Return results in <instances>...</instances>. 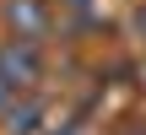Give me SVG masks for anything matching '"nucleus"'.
I'll list each match as a JSON object with an SVG mask.
<instances>
[{
    "label": "nucleus",
    "mask_w": 146,
    "mask_h": 135,
    "mask_svg": "<svg viewBox=\"0 0 146 135\" xmlns=\"http://www.w3.org/2000/svg\"><path fill=\"white\" fill-rule=\"evenodd\" d=\"M0 81L5 87H33L38 81V54H33V43H0Z\"/></svg>",
    "instance_id": "f257e3e1"
},
{
    "label": "nucleus",
    "mask_w": 146,
    "mask_h": 135,
    "mask_svg": "<svg viewBox=\"0 0 146 135\" xmlns=\"http://www.w3.org/2000/svg\"><path fill=\"white\" fill-rule=\"evenodd\" d=\"M5 22H11V32H16L22 43L43 38V27H49V16H43L38 0H11V5H5Z\"/></svg>",
    "instance_id": "f03ea898"
},
{
    "label": "nucleus",
    "mask_w": 146,
    "mask_h": 135,
    "mask_svg": "<svg viewBox=\"0 0 146 135\" xmlns=\"http://www.w3.org/2000/svg\"><path fill=\"white\" fill-rule=\"evenodd\" d=\"M33 119H38V103H22V108H11V130H33Z\"/></svg>",
    "instance_id": "7ed1b4c3"
}]
</instances>
